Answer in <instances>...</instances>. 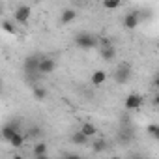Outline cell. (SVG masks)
<instances>
[{
	"instance_id": "obj_7",
	"label": "cell",
	"mask_w": 159,
	"mask_h": 159,
	"mask_svg": "<svg viewBox=\"0 0 159 159\" xmlns=\"http://www.w3.org/2000/svg\"><path fill=\"white\" fill-rule=\"evenodd\" d=\"M142 103H144V98L140 94H129L125 98V109L127 111H137V109H140Z\"/></svg>"
},
{
	"instance_id": "obj_11",
	"label": "cell",
	"mask_w": 159,
	"mask_h": 159,
	"mask_svg": "<svg viewBox=\"0 0 159 159\" xmlns=\"http://www.w3.org/2000/svg\"><path fill=\"white\" fill-rule=\"evenodd\" d=\"M92 84L94 86H101V84H105V81H107V73L103 71V69H98V71H94L92 73Z\"/></svg>"
},
{
	"instance_id": "obj_8",
	"label": "cell",
	"mask_w": 159,
	"mask_h": 159,
	"mask_svg": "<svg viewBox=\"0 0 159 159\" xmlns=\"http://www.w3.org/2000/svg\"><path fill=\"white\" fill-rule=\"evenodd\" d=\"M140 25V13L139 11H129L125 17H124V26L127 30H133Z\"/></svg>"
},
{
	"instance_id": "obj_19",
	"label": "cell",
	"mask_w": 159,
	"mask_h": 159,
	"mask_svg": "<svg viewBox=\"0 0 159 159\" xmlns=\"http://www.w3.org/2000/svg\"><path fill=\"white\" fill-rule=\"evenodd\" d=\"M120 0H103V6L107 8V10H118L120 8Z\"/></svg>"
},
{
	"instance_id": "obj_9",
	"label": "cell",
	"mask_w": 159,
	"mask_h": 159,
	"mask_svg": "<svg viewBox=\"0 0 159 159\" xmlns=\"http://www.w3.org/2000/svg\"><path fill=\"white\" fill-rule=\"evenodd\" d=\"M99 56H101L105 62H112L114 56H116V47H114V43L101 45V47H99Z\"/></svg>"
},
{
	"instance_id": "obj_14",
	"label": "cell",
	"mask_w": 159,
	"mask_h": 159,
	"mask_svg": "<svg viewBox=\"0 0 159 159\" xmlns=\"http://www.w3.org/2000/svg\"><path fill=\"white\" fill-rule=\"evenodd\" d=\"M81 131L90 139V137H94V135L98 133V127H96V124H92V122H84V124L81 125Z\"/></svg>"
},
{
	"instance_id": "obj_3",
	"label": "cell",
	"mask_w": 159,
	"mask_h": 159,
	"mask_svg": "<svg viewBox=\"0 0 159 159\" xmlns=\"http://www.w3.org/2000/svg\"><path fill=\"white\" fill-rule=\"evenodd\" d=\"M21 131V122L19 120H10L2 125V129H0V137H2L4 140H10L15 133Z\"/></svg>"
},
{
	"instance_id": "obj_2",
	"label": "cell",
	"mask_w": 159,
	"mask_h": 159,
	"mask_svg": "<svg viewBox=\"0 0 159 159\" xmlns=\"http://www.w3.org/2000/svg\"><path fill=\"white\" fill-rule=\"evenodd\" d=\"M39 54H30V56H26L25 58V62H23V71H25V75L28 77V79H34L36 75H39L38 73V62H39Z\"/></svg>"
},
{
	"instance_id": "obj_20",
	"label": "cell",
	"mask_w": 159,
	"mask_h": 159,
	"mask_svg": "<svg viewBox=\"0 0 159 159\" xmlns=\"http://www.w3.org/2000/svg\"><path fill=\"white\" fill-rule=\"evenodd\" d=\"M146 131H148V135H152L153 139H159V125H157V124H150V125L146 127Z\"/></svg>"
},
{
	"instance_id": "obj_17",
	"label": "cell",
	"mask_w": 159,
	"mask_h": 159,
	"mask_svg": "<svg viewBox=\"0 0 159 159\" xmlns=\"http://www.w3.org/2000/svg\"><path fill=\"white\" fill-rule=\"evenodd\" d=\"M109 148V144H107V140H103V139H99V140H96L94 144H92V150L94 152H105Z\"/></svg>"
},
{
	"instance_id": "obj_13",
	"label": "cell",
	"mask_w": 159,
	"mask_h": 159,
	"mask_svg": "<svg viewBox=\"0 0 159 159\" xmlns=\"http://www.w3.org/2000/svg\"><path fill=\"white\" fill-rule=\"evenodd\" d=\"M71 142L73 144H79V146H84V144H88V137L79 129V131H75L73 135H71Z\"/></svg>"
},
{
	"instance_id": "obj_5",
	"label": "cell",
	"mask_w": 159,
	"mask_h": 159,
	"mask_svg": "<svg viewBox=\"0 0 159 159\" xmlns=\"http://www.w3.org/2000/svg\"><path fill=\"white\" fill-rule=\"evenodd\" d=\"M56 69V60L49 58V56H41L38 62V73L39 75H51Z\"/></svg>"
},
{
	"instance_id": "obj_18",
	"label": "cell",
	"mask_w": 159,
	"mask_h": 159,
	"mask_svg": "<svg viewBox=\"0 0 159 159\" xmlns=\"http://www.w3.org/2000/svg\"><path fill=\"white\" fill-rule=\"evenodd\" d=\"M2 30L8 32V34H15V32H17V26H15L11 21H2Z\"/></svg>"
},
{
	"instance_id": "obj_12",
	"label": "cell",
	"mask_w": 159,
	"mask_h": 159,
	"mask_svg": "<svg viewBox=\"0 0 159 159\" xmlns=\"http://www.w3.org/2000/svg\"><path fill=\"white\" fill-rule=\"evenodd\" d=\"M25 140H26V137L19 131V133H15L8 142H10V146H11V148H23V146H25Z\"/></svg>"
},
{
	"instance_id": "obj_16",
	"label": "cell",
	"mask_w": 159,
	"mask_h": 159,
	"mask_svg": "<svg viewBox=\"0 0 159 159\" xmlns=\"http://www.w3.org/2000/svg\"><path fill=\"white\" fill-rule=\"evenodd\" d=\"M32 153H34L36 157L43 159V157L47 155V144H43V142H38V144H34V150H32Z\"/></svg>"
},
{
	"instance_id": "obj_10",
	"label": "cell",
	"mask_w": 159,
	"mask_h": 159,
	"mask_svg": "<svg viewBox=\"0 0 159 159\" xmlns=\"http://www.w3.org/2000/svg\"><path fill=\"white\" fill-rule=\"evenodd\" d=\"M75 17H77V11H75L73 8H66V10L62 11V15H60V23H62V25H69V23L75 21Z\"/></svg>"
},
{
	"instance_id": "obj_1",
	"label": "cell",
	"mask_w": 159,
	"mask_h": 159,
	"mask_svg": "<svg viewBox=\"0 0 159 159\" xmlns=\"http://www.w3.org/2000/svg\"><path fill=\"white\" fill-rule=\"evenodd\" d=\"M73 41H75V45L79 49H84V51H90V49L98 47V36H94L90 32H79V34H75Z\"/></svg>"
},
{
	"instance_id": "obj_15",
	"label": "cell",
	"mask_w": 159,
	"mask_h": 159,
	"mask_svg": "<svg viewBox=\"0 0 159 159\" xmlns=\"http://www.w3.org/2000/svg\"><path fill=\"white\" fill-rule=\"evenodd\" d=\"M32 94H34V98H36L38 101H45V99H47V90H45L43 86H39V84H34Z\"/></svg>"
},
{
	"instance_id": "obj_21",
	"label": "cell",
	"mask_w": 159,
	"mask_h": 159,
	"mask_svg": "<svg viewBox=\"0 0 159 159\" xmlns=\"http://www.w3.org/2000/svg\"><path fill=\"white\" fill-rule=\"evenodd\" d=\"M0 90H2V81H0Z\"/></svg>"
},
{
	"instance_id": "obj_4",
	"label": "cell",
	"mask_w": 159,
	"mask_h": 159,
	"mask_svg": "<svg viewBox=\"0 0 159 159\" xmlns=\"http://www.w3.org/2000/svg\"><path fill=\"white\" fill-rule=\"evenodd\" d=\"M129 79H131V66L129 64H120L114 69V83L125 84V83H129Z\"/></svg>"
},
{
	"instance_id": "obj_6",
	"label": "cell",
	"mask_w": 159,
	"mask_h": 159,
	"mask_svg": "<svg viewBox=\"0 0 159 159\" xmlns=\"http://www.w3.org/2000/svg\"><path fill=\"white\" fill-rule=\"evenodd\" d=\"M30 15H32L30 6H19V8L15 10V13H13V19H15L17 25H26L28 19H30Z\"/></svg>"
}]
</instances>
